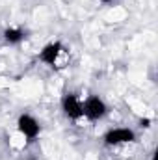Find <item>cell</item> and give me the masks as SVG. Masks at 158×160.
<instances>
[{
    "mask_svg": "<svg viewBox=\"0 0 158 160\" xmlns=\"http://www.w3.org/2000/svg\"><path fill=\"white\" fill-rule=\"evenodd\" d=\"M62 110H63L65 118L71 121H78L84 118V114H82V102L77 97V93H65L62 97Z\"/></svg>",
    "mask_w": 158,
    "mask_h": 160,
    "instance_id": "5",
    "label": "cell"
},
{
    "mask_svg": "<svg viewBox=\"0 0 158 160\" xmlns=\"http://www.w3.org/2000/svg\"><path fill=\"white\" fill-rule=\"evenodd\" d=\"M17 130L26 138V142H36L37 136L41 134V125L30 114H21L17 119Z\"/></svg>",
    "mask_w": 158,
    "mask_h": 160,
    "instance_id": "3",
    "label": "cell"
},
{
    "mask_svg": "<svg viewBox=\"0 0 158 160\" xmlns=\"http://www.w3.org/2000/svg\"><path fill=\"white\" fill-rule=\"evenodd\" d=\"M82 114L84 118L89 121H101L108 114V104L99 97V95H89L84 102H82Z\"/></svg>",
    "mask_w": 158,
    "mask_h": 160,
    "instance_id": "2",
    "label": "cell"
},
{
    "mask_svg": "<svg viewBox=\"0 0 158 160\" xmlns=\"http://www.w3.org/2000/svg\"><path fill=\"white\" fill-rule=\"evenodd\" d=\"M63 54H67V48L63 47V43H62V41H50V43H47V45L39 50L37 60H39L41 63L52 67V69H58L60 58H62Z\"/></svg>",
    "mask_w": 158,
    "mask_h": 160,
    "instance_id": "1",
    "label": "cell"
},
{
    "mask_svg": "<svg viewBox=\"0 0 158 160\" xmlns=\"http://www.w3.org/2000/svg\"><path fill=\"white\" fill-rule=\"evenodd\" d=\"M140 127H141V128H149V127H151V119H149V118L140 119Z\"/></svg>",
    "mask_w": 158,
    "mask_h": 160,
    "instance_id": "7",
    "label": "cell"
},
{
    "mask_svg": "<svg viewBox=\"0 0 158 160\" xmlns=\"http://www.w3.org/2000/svg\"><path fill=\"white\" fill-rule=\"evenodd\" d=\"M26 38V32L24 30H21V28H6L4 30V41L7 43V45H19L21 41H24Z\"/></svg>",
    "mask_w": 158,
    "mask_h": 160,
    "instance_id": "6",
    "label": "cell"
},
{
    "mask_svg": "<svg viewBox=\"0 0 158 160\" xmlns=\"http://www.w3.org/2000/svg\"><path fill=\"white\" fill-rule=\"evenodd\" d=\"M101 2H102V4H106V6H108V4H112V2H114V0H101Z\"/></svg>",
    "mask_w": 158,
    "mask_h": 160,
    "instance_id": "8",
    "label": "cell"
},
{
    "mask_svg": "<svg viewBox=\"0 0 158 160\" xmlns=\"http://www.w3.org/2000/svg\"><path fill=\"white\" fill-rule=\"evenodd\" d=\"M106 145H121V143H132L136 142V132L132 128L126 127H117V128H110L104 136H102Z\"/></svg>",
    "mask_w": 158,
    "mask_h": 160,
    "instance_id": "4",
    "label": "cell"
}]
</instances>
